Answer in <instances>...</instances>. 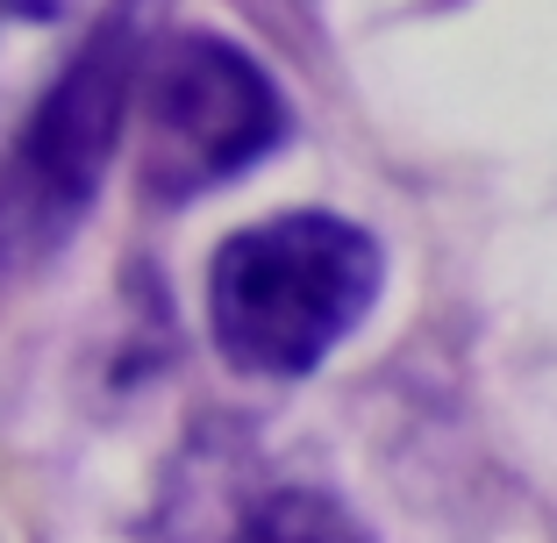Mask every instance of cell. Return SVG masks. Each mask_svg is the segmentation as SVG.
Here are the masks:
<instances>
[{
    "instance_id": "6da1fadb",
    "label": "cell",
    "mask_w": 557,
    "mask_h": 543,
    "mask_svg": "<svg viewBox=\"0 0 557 543\" xmlns=\"http://www.w3.org/2000/svg\"><path fill=\"white\" fill-rule=\"evenodd\" d=\"M386 258L344 214H272L208 264V322L236 372L300 379L358 330Z\"/></svg>"
},
{
    "instance_id": "7a4b0ae2",
    "label": "cell",
    "mask_w": 557,
    "mask_h": 543,
    "mask_svg": "<svg viewBox=\"0 0 557 543\" xmlns=\"http://www.w3.org/2000/svg\"><path fill=\"white\" fill-rule=\"evenodd\" d=\"M129 129H136V180H144V194L194 200L208 186L250 172L286 136V100L264 79L258 58L194 29V36L144 44Z\"/></svg>"
},
{
    "instance_id": "3957f363",
    "label": "cell",
    "mask_w": 557,
    "mask_h": 543,
    "mask_svg": "<svg viewBox=\"0 0 557 543\" xmlns=\"http://www.w3.org/2000/svg\"><path fill=\"white\" fill-rule=\"evenodd\" d=\"M136 50L129 29H100L86 44V58L50 86V100L36 108L29 136H22V158L8 172V194H0V244H50L72 214L94 200L100 172L115 158L122 129H129V100H136Z\"/></svg>"
},
{
    "instance_id": "277c9868",
    "label": "cell",
    "mask_w": 557,
    "mask_h": 543,
    "mask_svg": "<svg viewBox=\"0 0 557 543\" xmlns=\"http://www.w3.org/2000/svg\"><path fill=\"white\" fill-rule=\"evenodd\" d=\"M236 543H372V536L322 494H272V501L250 508V522L236 529Z\"/></svg>"
},
{
    "instance_id": "5b68a950",
    "label": "cell",
    "mask_w": 557,
    "mask_h": 543,
    "mask_svg": "<svg viewBox=\"0 0 557 543\" xmlns=\"http://www.w3.org/2000/svg\"><path fill=\"white\" fill-rule=\"evenodd\" d=\"M0 8H15V15H36V22H50V15H65L72 0H0Z\"/></svg>"
}]
</instances>
